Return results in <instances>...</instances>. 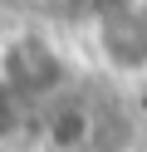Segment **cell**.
Segmentation results:
<instances>
[{"label":"cell","instance_id":"7a4b0ae2","mask_svg":"<svg viewBox=\"0 0 147 152\" xmlns=\"http://www.w3.org/2000/svg\"><path fill=\"white\" fill-rule=\"evenodd\" d=\"M88 59L123 83L147 79V0H98L83 25Z\"/></svg>","mask_w":147,"mask_h":152},{"label":"cell","instance_id":"6da1fadb","mask_svg":"<svg viewBox=\"0 0 147 152\" xmlns=\"http://www.w3.org/2000/svg\"><path fill=\"white\" fill-rule=\"evenodd\" d=\"M78 59L54 30L44 25H15L0 34V88L25 108V103H54L74 93Z\"/></svg>","mask_w":147,"mask_h":152},{"label":"cell","instance_id":"277c9868","mask_svg":"<svg viewBox=\"0 0 147 152\" xmlns=\"http://www.w3.org/2000/svg\"><path fill=\"white\" fill-rule=\"evenodd\" d=\"M15 128H20V103L10 98L5 88H0V152L10 147V137H15Z\"/></svg>","mask_w":147,"mask_h":152},{"label":"cell","instance_id":"3957f363","mask_svg":"<svg viewBox=\"0 0 147 152\" xmlns=\"http://www.w3.org/2000/svg\"><path fill=\"white\" fill-rule=\"evenodd\" d=\"M39 137H44L49 152H83L88 142L98 137V113H93V103L74 98V93H64V98L44 103Z\"/></svg>","mask_w":147,"mask_h":152}]
</instances>
